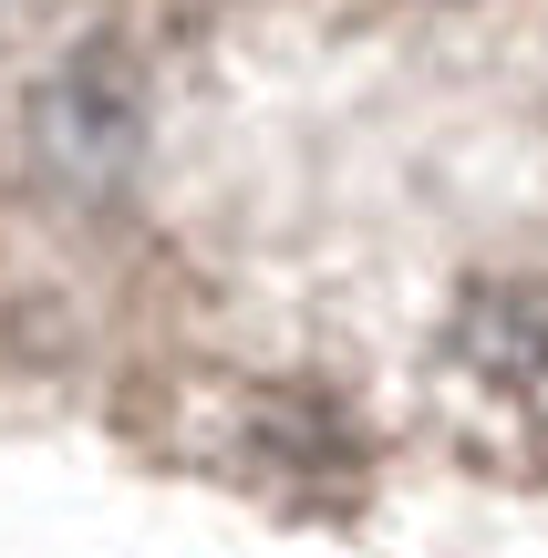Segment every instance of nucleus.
Masks as SVG:
<instances>
[{
  "instance_id": "nucleus-1",
  "label": "nucleus",
  "mask_w": 548,
  "mask_h": 558,
  "mask_svg": "<svg viewBox=\"0 0 548 558\" xmlns=\"http://www.w3.org/2000/svg\"><path fill=\"white\" fill-rule=\"evenodd\" d=\"M435 414L487 476H548V279H487L455 300Z\"/></svg>"
},
{
  "instance_id": "nucleus-3",
  "label": "nucleus",
  "mask_w": 548,
  "mask_h": 558,
  "mask_svg": "<svg viewBox=\"0 0 548 558\" xmlns=\"http://www.w3.org/2000/svg\"><path fill=\"white\" fill-rule=\"evenodd\" d=\"M186 456H207L218 476L239 486H269V497H301V507H331V486H352V435L331 403L290 393V383H248V393H228L218 435L186 445Z\"/></svg>"
},
{
  "instance_id": "nucleus-2",
  "label": "nucleus",
  "mask_w": 548,
  "mask_h": 558,
  "mask_svg": "<svg viewBox=\"0 0 548 558\" xmlns=\"http://www.w3.org/2000/svg\"><path fill=\"white\" fill-rule=\"evenodd\" d=\"M145 135H156V83L124 32H83L21 104V177L52 197L62 218H103L124 186L145 177Z\"/></svg>"
},
{
  "instance_id": "nucleus-4",
  "label": "nucleus",
  "mask_w": 548,
  "mask_h": 558,
  "mask_svg": "<svg viewBox=\"0 0 548 558\" xmlns=\"http://www.w3.org/2000/svg\"><path fill=\"white\" fill-rule=\"evenodd\" d=\"M0 11H21V0H0Z\"/></svg>"
}]
</instances>
